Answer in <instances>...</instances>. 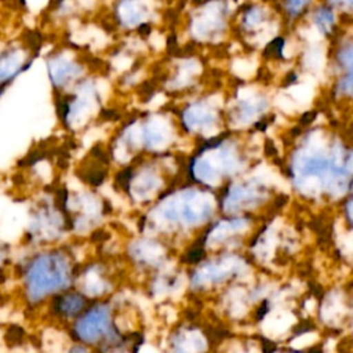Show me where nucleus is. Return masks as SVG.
<instances>
[{
	"label": "nucleus",
	"instance_id": "1",
	"mask_svg": "<svg viewBox=\"0 0 353 353\" xmlns=\"http://www.w3.org/2000/svg\"><path fill=\"white\" fill-rule=\"evenodd\" d=\"M70 241L25 248L26 252L21 261H14L15 292L26 310L40 313L51 298L74 287L81 259Z\"/></svg>",
	"mask_w": 353,
	"mask_h": 353
},
{
	"label": "nucleus",
	"instance_id": "2",
	"mask_svg": "<svg viewBox=\"0 0 353 353\" xmlns=\"http://www.w3.org/2000/svg\"><path fill=\"white\" fill-rule=\"evenodd\" d=\"M102 77L101 72L91 73L69 91L52 97L57 120L65 132L79 135L99 119L105 110Z\"/></svg>",
	"mask_w": 353,
	"mask_h": 353
},
{
	"label": "nucleus",
	"instance_id": "3",
	"mask_svg": "<svg viewBox=\"0 0 353 353\" xmlns=\"http://www.w3.org/2000/svg\"><path fill=\"white\" fill-rule=\"evenodd\" d=\"M65 331L69 339L81 342L95 352L121 343V331L110 298L91 301Z\"/></svg>",
	"mask_w": 353,
	"mask_h": 353
},
{
	"label": "nucleus",
	"instance_id": "4",
	"mask_svg": "<svg viewBox=\"0 0 353 353\" xmlns=\"http://www.w3.org/2000/svg\"><path fill=\"white\" fill-rule=\"evenodd\" d=\"M44 73L52 97L63 94L91 73L101 72L90 55L72 43L52 46L44 55Z\"/></svg>",
	"mask_w": 353,
	"mask_h": 353
},
{
	"label": "nucleus",
	"instance_id": "5",
	"mask_svg": "<svg viewBox=\"0 0 353 353\" xmlns=\"http://www.w3.org/2000/svg\"><path fill=\"white\" fill-rule=\"evenodd\" d=\"M72 240L68 215L61 199L44 196L37 200L29 212V221L23 234L26 248L62 244Z\"/></svg>",
	"mask_w": 353,
	"mask_h": 353
},
{
	"label": "nucleus",
	"instance_id": "6",
	"mask_svg": "<svg viewBox=\"0 0 353 353\" xmlns=\"http://www.w3.org/2000/svg\"><path fill=\"white\" fill-rule=\"evenodd\" d=\"M212 210L214 200L208 193L189 189L160 201L150 218L159 225H197L210 218Z\"/></svg>",
	"mask_w": 353,
	"mask_h": 353
},
{
	"label": "nucleus",
	"instance_id": "7",
	"mask_svg": "<svg viewBox=\"0 0 353 353\" xmlns=\"http://www.w3.org/2000/svg\"><path fill=\"white\" fill-rule=\"evenodd\" d=\"M61 203L68 215L72 240L91 236L106 215L105 201L92 189L65 192Z\"/></svg>",
	"mask_w": 353,
	"mask_h": 353
},
{
	"label": "nucleus",
	"instance_id": "8",
	"mask_svg": "<svg viewBox=\"0 0 353 353\" xmlns=\"http://www.w3.org/2000/svg\"><path fill=\"white\" fill-rule=\"evenodd\" d=\"M152 0H110L105 22L112 33L145 37L152 30Z\"/></svg>",
	"mask_w": 353,
	"mask_h": 353
},
{
	"label": "nucleus",
	"instance_id": "9",
	"mask_svg": "<svg viewBox=\"0 0 353 353\" xmlns=\"http://www.w3.org/2000/svg\"><path fill=\"white\" fill-rule=\"evenodd\" d=\"M40 55V44L23 39L0 41V98L25 74Z\"/></svg>",
	"mask_w": 353,
	"mask_h": 353
},
{
	"label": "nucleus",
	"instance_id": "10",
	"mask_svg": "<svg viewBox=\"0 0 353 353\" xmlns=\"http://www.w3.org/2000/svg\"><path fill=\"white\" fill-rule=\"evenodd\" d=\"M113 284V274L106 261L92 256L80 262L74 279V288L83 292L90 301L110 298Z\"/></svg>",
	"mask_w": 353,
	"mask_h": 353
},
{
	"label": "nucleus",
	"instance_id": "11",
	"mask_svg": "<svg viewBox=\"0 0 353 353\" xmlns=\"http://www.w3.org/2000/svg\"><path fill=\"white\" fill-rule=\"evenodd\" d=\"M90 302L91 301L83 292L72 287L51 298L40 313L44 314V320L50 324L66 330L83 313Z\"/></svg>",
	"mask_w": 353,
	"mask_h": 353
},
{
	"label": "nucleus",
	"instance_id": "12",
	"mask_svg": "<svg viewBox=\"0 0 353 353\" xmlns=\"http://www.w3.org/2000/svg\"><path fill=\"white\" fill-rule=\"evenodd\" d=\"M101 0H50L46 18L51 26L68 28L74 22L91 19L99 11Z\"/></svg>",
	"mask_w": 353,
	"mask_h": 353
},
{
	"label": "nucleus",
	"instance_id": "13",
	"mask_svg": "<svg viewBox=\"0 0 353 353\" xmlns=\"http://www.w3.org/2000/svg\"><path fill=\"white\" fill-rule=\"evenodd\" d=\"M121 176L123 178L119 182L120 188L135 203L150 200L161 185L160 176L148 165L128 168L121 172Z\"/></svg>",
	"mask_w": 353,
	"mask_h": 353
},
{
	"label": "nucleus",
	"instance_id": "14",
	"mask_svg": "<svg viewBox=\"0 0 353 353\" xmlns=\"http://www.w3.org/2000/svg\"><path fill=\"white\" fill-rule=\"evenodd\" d=\"M239 159L232 149L218 148L214 152H207L194 163V175L205 183L219 182L222 175H228L237 168Z\"/></svg>",
	"mask_w": 353,
	"mask_h": 353
},
{
	"label": "nucleus",
	"instance_id": "15",
	"mask_svg": "<svg viewBox=\"0 0 353 353\" xmlns=\"http://www.w3.org/2000/svg\"><path fill=\"white\" fill-rule=\"evenodd\" d=\"M239 266H240L239 258H233V256L223 258L214 263H208L194 274V284L201 285V284L222 281L229 276H232L234 272H237Z\"/></svg>",
	"mask_w": 353,
	"mask_h": 353
},
{
	"label": "nucleus",
	"instance_id": "16",
	"mask_svg": "<svg viewBox=\"0 0 353 353\" xmlns=\"http://www.w3.org/2000/svg\"><path fill=\"white\" fill-rule=\"evenodd\" d=\"M263 193L255 188L254 185H237L234 189L230 190L226 205L229 210H240L244 207L254 205L255 203H259Z\"/></svg>",
	"mask_w": 353,
	"mask_h": 353
},
{
	"label": "nucleus",
	"instance_id": "17",
	"mask_svg": "<svg viewBox=\"0 0 353 353\" xmlns=\"http://www.w3.org/2000/svg\"><path fill=\"white\" fill-rule=\"evenodd\" d=\"M161 247L152 240H139L131 245V256L139 263L154 265L161 256Z\"/></svg>",
	"mask_w": 353,
	"mask_h": 353
},
{
	"label": "nucleus",
	"instance_id": "18",
	"mask_svg": "<svg viewBox=\"0 0 353 353\" xmlns=\"http://www.w3.org/2000/svg\"><path fill=\"white\" fill-rule=\"evenodd\" d=\"M204 347V342L199 334L188 332L182 335L174 343L175 353H200Z\"/></svg>",
	"mask_w": 353,
	"mask_h": 353
},
{
	"label": "nucleus",
	"instance_id": "19",
	"mask_svg": "<svg viewBox=\"0 0 353 353\" xmlns=\"http://www.w3.org/2000/svg\"><path fill=\"white\" fill-rule=\"evenodd\" d=\"M245 226V221L243 219H234V221H228V222H222L216 226V229H214V232L211 233L208 241L210 243H219L225 239H228L226 236L228 234H232V233H236L241 229H244Z\"/></svg>",
	"mask_w": 353,
	"mask_h": 353
},
{
	"label": "nucleus",
	"instance_id": "20",
	"mask_svg": "<svg viewBox=\"0 0 353 353\" xmlns=\"http://www.w3.org/2000/svg\"><path fill=\"white\" fill-rule=\"evenodd\" d=\"M14 256L12 248L3 240H0V287L7 280L8 276L12 277Z\"/></svg>",
	"mask_w": 353,
	"mask_h": 353
},
{
	"label": "nucleus",
	"instance_id": "21",
	"mask_svg": "<svg viewBox=\"0 0 353 353\" xmlns=\"http://www.w3.org/2000/svg\"><path fill=\"white\" fill-rule=\"evenodd\" d=\"M68 339H69V338H68ZM62 353H95V350L91 349L90 346L81 343V342L69 339V343L65 346V349H63Z\"/></svg>",
	"mask_w": 353,
	"mask_h": 353
},
{
	"label": "nucleus",
	"instance_id": "22",
	"mask_svg": "<svg viewBox=\"0 0 353 353\" xmlns=\"http://www.w3.org/2000/svg\"><path fill=\"white\" fill-rule=\"evenodd\" d=\"M95 353H127V352L123 350L121 346H114V347H108V349H103V350H98Z\"/></svg>",
	"mask_w": 353,
	"mask_h": 353
},
{
	"label": "nucleus",
	"instance_id": "23",
	"mask_svg": "<svg viewBox=\"0 0 353 353\" xmlns=\"http://www.w3.org/2000/svg\"><path fill=\"white\" fill-rule=\"evenodd\" d=\"M347 211H349V215H350V218L353 219V199H352V201L349 203V207H347Z\"/></svg>",
	"mask_w": 353,
	"mask_h": 353
},
{
	"label": "nucleus",
	"instance_id": "24",
	"mask_svg": "<svg viewBox=\"0 0 353 353\" xmlns=\"http://www.w3.org/2000/svg\"><path fill=\"white\" fill-rule=\"evenodd\" d=\"M0 1H1V0H0Z\"/></svg>",
	"mask_w": 353,
	"mask_h": 353
}]
</instances>
